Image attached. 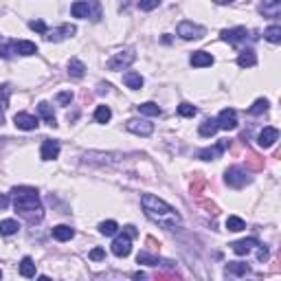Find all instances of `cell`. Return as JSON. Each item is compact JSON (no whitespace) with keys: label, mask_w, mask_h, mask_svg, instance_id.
I'll return each mask as SVG.
<instances>
[{"label":"cell","mask_w":281,"mask_h":281,"mask_svg":"<svg viewBox=\"0 0 281 281\" xmlns=\"http://www.w3.org/2000/svg\"><path fill=\"white\" fill-rule=\"evenodd\" d=\"M140 207H143V213L147 215V220H152L154 224L167 228V231L180 226V222H182L180 213H178L174 207H169L165 200H161L154 194H143L140 196Z\"/></svg>","instance_id":"1"},{"label":"cell","mask_w":281,"mask_h":281,"mask_svg":"<svg viewBox=\"0 0 281 281\" xmlns=\"http://www.w3.org/2000/svg\"><path fill=\"white\" fill-rule=\"evenodd\" d=\"M13 207L29 224H37L44 218V209L40 202V194L35 187H13L11 189Z\"/></svg>","instance_id":"2"},{"label":"cell","mask_w":281,"mask_h":281,"mask_svg":"<svg viewBox=\"0 0 281 281\" xmlns=\"http://www.w3.org/2000/svg\"><path fill=\"white\" fill-rule=\"evenodd\" d=\"M224 182H226L228 187H233V189H242V187H246L248 182H251V176H248V171L244 167L235 165L224 171Z\"/></svg>","instance_id":"3"},{"label":"cell","mask_w":281,"mask_h":281,"mask_svg":"<svg viewBox=\"0 0 281 281\" xmlns=\"http://www.w3.org/2000/svg\"><path fill=\"white\" fill-rule=\"evenodd\" d=\"M134 59H137V53H134L132 49L119 51V53H114L106 62V68L108 70H123V68H128L130 64H134Z\"/></svg>","instance_id":"4"},{"label":"cell","mask_w":281,"mask_h":281,"mask_svg":"<svg viewBox=\"0 0 281 281\" xmlns=\"http://www.w3.org/2000/svg\"><path fill=\"white\" fill-rule=\"evenodd\" d=\"M176 31L182 40H200V37H204V33H207L204 27L196 25V22H191V20H182Z\"/></svg>","instance_id":"5"},{"label":"cell","mask_w":281,"mask_h":281,"mask_svg":"<svg viewBox=\"0 0 281 281\" xmlns=\"http://www.w3.org/2000/svg\"><path fill=\"white\" fill-rule=\"evenodd\" d=\"M75 33H77V27L75 25H62V27H57V29H46V33H44V40L46 42H64V40H68V37H73Z\"/></svg>","instance_id":"6"},{"label":"cell","mask_w":281,"mask_h":281,"mask_svg":"<svg viewBox=\"0 0 281 281\" xmlns=\"http://www.w3.org/2000/svg\"><path fill=\"white\" fill-rule=\"evenodd\" d=\"M130 253H132V237L128 235V233H121V235L114 237V242H112V255L116 257H128Z\"/></svg>","instance_id":"7"},{"label":"cell","mask_w":281,"mask_h":281,"mask_svg":"<svg viewBox=\"0 0 281 281\" xmlns=\"http://www.w3.org/2000/svg\"><path fill=\"white\" fill-rule=\"evenodd\" d=\"M125 128H128V132L139 134V137H152V132H154V123H149L145 119H130L125 123Z\"/></svg>","instance_id":"8"},{"label":"cell","mask_w":281,"mask_h":281,"mask_svg":"<svg viewBox=\"0 0 281 281\" xmlns=\"http://www.w3.org/2000/svg\"><path fill=\"white\" fill-rule=\"evenodd\" d=\"M215 121H218L220 130H226V132H228V130H235L237 128V112L233 110V108H224Z\"/></svg>","instance_id":"9"},{"label":"cell","mask_w":281,"mask_h":281,"mask_svg":"<svg viewBox=\"0 0 281 281\" xmlns=\"http://www.w3.org/2000/svg\"><path fill=\"white\" fill-rule=\"evenodd\" d=\"M13 123H16V128H18V130H25V132H31V130H37L40 121H37V116L29 114V112H18V114L13 116Z\"/></svg>","instance_id":"10"},{"label":"cell","mask_w":281,"mask_h":281,"mask_svg":"<svg viewBox=\"0 0 281 281\" xmlns=\"http://www.w3.org/2000/svg\"><path fill=\"white\" fill-rule=\"evenodd\" d=\"M220 37H222L224 42H228V44L237 46L240 42H244L248 37V29L246 27H235V29H224L222 33H220Z\"/></svg>","instance_id":"11"},{"label":"cell","mask_w":281,"mask_h":281,"mask_svg":"<svg viewBox=\"0 0 281 281\" xmlns=\"http://www.w3.org/2000/svg\"><path fill=\"white\" fill-rule=\"evenodd\" d=\"M277 140H279V130L273 128V125H268V128H264L259 132V137H257V145H259L261 149H268V147H273Z\"/></svg>","instance_id":"12"},{"label":"cell","mask_w":281,"mask_h":281,"mask_svg":"<svg viewBox=\"0 0 281 281\" xmlns=\"http://www.w3.org/2000/svg\"><path fill=\"white\" fill-rule=\"evenodd\" d=\"M228 140H220L218 145H213V147H204V149H200L198 152V158L200 161H218L220 156L224 154V149L228 147Z\"/></svg>","instance_id":"13"},{"label":"cell","mask_w":281,"mask_h":281,"mask_svg":"<svg viewBox=\"0 0 281 281\" xmlns=\"http://www.w3.org/2000/svg\"><path fill=\"white\" fill-rule=\"evenodd\" d=\"M59 140H53V139H46L42 143V149H40V156L42 161H55L59 156Z\"/></svg>","instance_id":"14"},{"label":"cell","mask_w":281,"mask_h":281,"mask_svg":"<svg viewBox=\"0 0 281 281\" xmlns=\"http://www.w3.org/2000/svg\"><path fill=\"white\" fill-rule=\"evenodd\" d=\"M259 13L266 18H279L281 13V0H261L259 2Z\"/></svg>","instance_id":"15"},{"label":"cell","mask_w":281,"mask_h":281,"mask_svg":"<svg viewBox=\"0 0 281 281\" xmlns=\"http://www.w3.org/2000/svg\"><path fill=\"white\" fill-rule=\"evenodd\" d=\"M255 246H259V240H257V237H248V240H240V242H233L231 244L235 255H248Z\"/></svg>","instance_id":"16"},{"label":"cell","mask_w":281,"mask_h":281,"mask_svg":"<svg viewBox=\"0 0 281 281\" xmlns=\"http://www.w3.org/2000/svg\"><path fill=\"white\" fill-rule=\"evenodd\" d=\"M189 62L196 68H207V66H213V55L207 53V51H196L189 57Z\"/></svg>","instance_id":"17"},{"label":"cell","mask_w":281,"mask_h":281,"mask_svg":"<svg viewBox=\"0 0 281 281\" xmlns=\"http://www.w3.org/2000/svg\"><path fill=\"white\" fill-rule=\"evenodd\" d=\"M13 53L29 57V55L37 53V44H33V42H29V40H18V42H13Z\"/></svg>","instance_id":"18"},{"label":"cell","mask_w":281,"mask_h":281,"mask_svg":"<svg viewBox=\"0 0 281 281\" xmlns=\"http://www.w3.org/2000/svg\"><path fill=\"white\" fill-rule=\"evenodd\" d=\"M37 112H40V116L46 121V125H49V128H57V119H55V114H53V110H51L49 101H40V104H37Z\"/></svg>","instance_id":"19"},{"label":"cell","mask_w":281,"mask_h":281,"mask_svg":"<svg viewBox=\"0 0 281 281\" xmlns=\"http://www.w3.org/2000/svg\"><path fill=\"white\" fill-rule=\"evenodd\" d=\"M257 64V55L253 49H244L240 51V55H237V66L240 68H253Z\"/></svg>","instance_id":"20"},{"label":"cell","mask_w":281,"mask_h":281,"mask_svg":"<svg viewBox=\"0 0 281 281\" xmlns=\"http://www.w3.org/2000/svg\"><path fill=\"white\" fill-rule=\"evenodd\" d=\"M51 235H53L57 242H68L75 237V228H70L68 224H59V226H53Z\"/></svg>","instance_id":"21"},{"label":"cell","mask_w":281,"mask_h":281,"mask_svg":"<svg viewBox=\"0 0 281 281\" xmlns=\"http://www.w3.org/2000/svg\"><path fill=\"white\" fill-rule=\"evenodd\" d=\"M70 13H73V18H90L92 11L86 0H77V2L70 4Z\"/></svg>","instance_id":"22"},{"label":"cell","mask_w":281,"mask_h":281,"mask_svg":"<svg viewBox=\"0 0 281 281\" xmlns=\"http://www.w3.org/2000/svg\"><path fill=\"white\" fill-rule=\"evenodd\" d=\"M123 84L130 88V90H139V88H143V77H140V73L128 70V73L123 75Z\"/></svg>","instance_id":"23"},{"label":"cell","mask_w":281,"mask_h":281,"mask_svg":"<svg viewBox=\"0 0 281 281\" xmlns=\"http://www.w3.org/2000/svg\"><path fill=\"white\" fill-rule=\"evenodd\" d=\"M248 273H251V266L242 264V261H231L226 266V275H231V277H244Z\"/></svg>","instance_id":"24"},{"label":"cell","mask_w":281,"mask_h":281,"mask_svg":"<svg viewBox=\"0 0 281 281\" xmlns=\"http://www.w3.org/2000/svg\"><path fill=\"white\" fill-rule=\"evenodd\" d=\"M218 130H220L218 121H215V119H204L202 123H200V128H198V134H200V137H204V139H209V137H213Z\"/></svg>","instance_id":"25"},{"label":"cell","mask_w":281,"mask_h":281,"mask_svg":"<svg viewBox=\"0 0 281 281\" xmlns=\"http://www.w3.org/2000/svg\"><path fill=\"white\" fill-rule=\"evenodd\" d=\"M68 75H70L73 79H82L84 75H86V64L79 62L77 57H73V59L68 62Z\"/></svg>","instance_id":"26"},{"label":"cell","mask_w":281,"mask_h":281,"mask_svg":"<svg viewBox=\"0 0 281 281\" xmlns=\"http://www.w3.org/2000/svg\"><path fill=\"white\" fill-rule=\"evenodd\" d=\"M18 231H20L18 220H2V222H0V235L9 237V235H16Z\"/></svg>","instance_id":"27"},{"label":"cell","mask_w":281,"mask_h":281,"mask_svg":"<svg viewBox=\"0 0 281 281\" xmlns=\"http://www.w3.org/2000/svg\"><path fill=\"white\" fill-rule=\"evenodd\" d=\"M20 275H22V277H27V279L35 277V264H33V259H31V257H22V261H20Z\"/></svg>","instance_id":"28"},{"label":"cell","mask_w":281,"mask_h":281,"mask_svg":"<svg viewBox=\"0 0 281 281\" xmlns=\"http://www.w3.org/2000/svg\"><path fill=\"white\" fill-rule=\"evenodd\" d=\"M137 261H139V264H145V266H161V264H165V261H163L161 257L149 255L147 251H140L139 255H137Z\"/></svg>","instance_id":"29"},{"label":"cell","mask_w":281,"mask_h":281,"mask_svg":"<svg viewBox=\"0 0 281 281\" xmlns=\"http://www.w3.org/2000/svg\"><path fill=\"white\" fill-rule=\"evenodd\" d=\"M137 110L140 112V114H147V116H158L161 114V108H158V104H154V101H145V104L137 106Z\"/></svg>","instance_id":"30"},{"label":"cell","mask_w":281,"mask_h":281,"mask_svg":"<svg viewBox=\"0 0 281 281\" xmlns=\"http://www.w3.org/2000/svg\"><path fill=\"white\" fill-rule=\"evenodd\" d=\"M226 228H228V231H233V233H240V231H244V228H246V222L242 218H237V215H228Z\"/></svg>","instance_id":"31"},{"label":"cell","mask_w":281,"mask_h":281,"mask_svg":"<svg viewBox=\"0 0 281 281\" xmlns=\"http://www.w3.org/2000/svg\"><path fill=\"white\" fill-rule=\"evenodd\" d=\"M264 37L270 42V44H279L281 42V27L279 25H273L264 31Z\"/></svg>","instance_id":"32"},{"label":"cell","mask_w":281,"mask_h":281,"mask_svg":"<svg viewBox=\"0 0 281 281\" xmlns=\"http://www.w3.org/2000/svg\"><path fill=\"white\" fill-rule=\"evenodd\" d=\"M112 119V110L108 106H97L95 110V121L97 123H108Z\"/></svg>","instance_id":"33"},{"label":"cell","mask_w":281,"mask_h":281,"mask_svg":"<svg viewBox=\"0 0 281 281\" xmlns=\"http://www.w3.org/2000/svg\"><path fill=\"white\" fill-rule=\"evenodd\" d=\"M116 231H119V224H116L114 220H108V222L99 224V233H101V235H106V237L116 235Z\"/></svg>","instance_id":"34"},{"label":"cell","mask_w":281,"mask_h":281,"mask_svg":"<svg viewBox=\"0 0 281 281\" xmlns=\"http://www.w3.org/2000/svg\"><path fill=\"white\" fill-rule=\"evenodd\" d=\"M270 108V104H268V99H257L255 104H253L251 108H248V114H253V116H257V114H264L266 110Z\"/></svg>","instance_id":"35"},{"label":"cell","mask_w":281,"mask_h":281,"mask_svg":"<svg viewBox=\"0 0 281 281\" xmlns=\"http://www.w3.org/2000/svg\"><path fill=\"white\" fill-rule=\"evenodd\" d=\"M178 114L180 116H196L198 114V108L191 106V104H180L178 106Z\"/></svg>","instance_id":"36"},{"label":"cell","mask_w":281,"mask_h":281,"mask_svg":"<svg viewBox=\"0 0 281 281\" xmlns=\"http://www.w3.org/2000/svg\"><path fill=\"white\" fill-rule=\"evenodd\" d=\"M9 95H11V86H9V84H2V86H0V106L2 108L9 106Z\"/></svg>","instance_id":"37"},{"label":"cell","mask_w":281,"mask_h":281,"mask_svg":"<svg viewBox=\"0 0 281 281\" xmlns=\"http://www.w3.org/2000/svg\"><path fill=\"white\" fill-rule=\"evenodd\" d=\"M161 4V0H139V9L140 11H152Z\"/></svg>","instance_id":"38"},{"label":"cell","mask_w":281,"mask_h":281,"mask_svg":"<svg viewBox=\"0 0 281 281\" xmlns=\"http://www.w3.org/2000/svg\"><path fill=\"white\" fill-rule=\"evenodd\" d=\"M0 57H2V59H11L13 57V42L0 46Z\"/></svg>","instance_id":"39"},{"label":"cell","mask_w":281,"mask_h":281,"mask_svg":"<svg viewBox=\"0 0 281 281\" xmlns=\"http://www.w3.org/2000/svg\"><path fill=\"white\" fill-rule=\"evenodd\" d=\"M29 27H31L33 31H37V33H42V35L46 33V25H44V20H31V22H29Z\"/></svg>","instance_id":"40"},{"label":"cell","mask_w":281,"mask_h":281,"mask_svg":"<svg viewBox=\"0 0 281 281\" xmlns=\"http://www.w3.org/2000/svg\"><path fill=\"white\" fill-rule=\"evenodd\" d=\"M70 101H73V92H70V90L59 92V95H57V104H59V106H68Z\"/></svg>","instance_id":"41"},{"label":"cell","mask_w":281,"mask_h":281,"mask_svg":"<svg viewBox=\"0 0 281 281\" xmlns=\"http://www.w3.org/2000/svg\"><path fill=\"white\" fill-rule=\"evenodd\" d=\"M88 257H90L92 261H101V259H106V251H104V248H92Z\"/></svg>","instance_id":"42"},{"label":"cell","mask_w":281,"mask_h":281,"mask_svg":"<svg viewBox=\"0 0 281 281\" xmlns=\"http://www.w3.org/2000/svg\"><path fill=\"white\" fill-rule=\"evenodd\" d=\"M268 257H270L268 248H266V246H261V244H259V251H257V259H259V261H268Z\"/></svg>","instance_id":"43"},{"label":"cell","mask_w":281,"mask_h":281,"mask_svg":"<svg viewBox=\"0 0 281 281\" xmlns=\"http://www.w3.org/2000/svg\"><path fill=\"white\" fill-rule=\"evenodd\" d=\"M123 231H125V233H128V235H130V237H132V240H134V237H137V235H139L137 226H132V224H128V226H125V228H123Z\"/></svg>","instance_id":"44"},{"label":"cell","mask_w":281,"mask_h":281,"mask_svg":"<svg viewBox=\"0 0 281 281\" xmlns=\"http://www.w3.org/2000/svg\"><path fill=\"white\" fill-rule=\"evenodd\" d=\"M9 207V196L7 194H0V211Z\"/></svg>","instance_id":"45"},{"label":"cell","mask_w":281,"mask_h":281,"mask_svg":"<svg viewBox=\"0 0 281 281\" xmlns=\"http://www.w3.org/2000/svg\"><path fill=\"white\" fill-rule=\"evenodd\" d=\"M215 2H218V4H231L233 0H215Z\"/></svg>","instance_id":"46"},{"label":"cell","mask_w":281,"mask_h":281,"mask_svg":"<svg viewBox=\"0 0 281 281\" xmlns=\"http://www.w3.org/2000/svg\"><path fill=\"white\" fill-rule=\"evenodd\" d=\"M4 123V112H2V108H0V125Z\"/></svg>","instance_id":"47"},{"label":"cell","mask_w":281,"mask_h":281,"mask_svg":"<svg viewBox=\"0 0 281 281\" xmlns=\"http://www.w3.org/2000/svg\"><path fill=\"white\" fill-rule=\"evenodd\" d=\"M0 277H2V270H0Z\"/></svg>","instance_id":"48"}]
</instances>
